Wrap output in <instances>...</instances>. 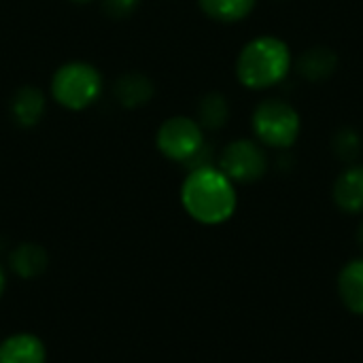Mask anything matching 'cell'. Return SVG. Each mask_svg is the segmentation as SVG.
Masks as SVG:
<instances>
[{
	"instance_id": "e0dca14e",
	"label": "cell",
	"mask_w": 363,
	"mask_h": 363,
	"mask_svg": "<svg viewBox=\"0 0 363 363\" xmlns=\"http://www.w3.org/2000/svg\"><path fill=\"white\" fill-rule=\"evenodd\" d=\"M138 4H140V0H102L104 13L113 19L130 17L138 9Z\"/></svg>"
},
{
	"instance_id": "277c9868",
	"label": "cell",
	"mask_w": 363,
	"mask_h": 363,
	"mask_svg": "<svg viewBox=\"0 0 363 363\" xmlns=\"http://www.w3.org/2000/svg\"><path fill=\"white\" fill-rule=\"evenodd\" d=\"M102 94V74L87 62H68L60 66L51 79L53 100L68 111L91 106Z\"/></svg>"
},
{
	"instance_id": "5b68a950",
	"label": "cell",
	"mask_w": 363,
	"mask_h": 363,
	"mask_svg": "<svg viewBox=\"0 0 363 363\" xmlns=\"http://www.w3.org/2000/svg\"><path fill=\"white\" fill-rule=\"evenodd\" d=\"M204 147V130L191 117H170L157 130V149L164 157L172 162L187 166Z\"/></svg>"
},
{
	"instance_id": "3957f363",
	"label": "cell",
	"mask_w": 363,
	"mask_h": 363,
	"mask_svg": "<svg viewBox=\"0 0 363 363\" xmlns=\"http://www.w3.org/2000/svg\"><path fill=\"white\" fill-rule=\"evenodd\" d=\"M251 128L259 145L270 149H289L300 136V113L281 98L259 102L251 117Z\"/></svg>"
},
{
	"instance_id": "7a4b0ae2",
	"label": "cell",
	"mask_w": 363,
	"mask_h": 363,
	"mask_svg": "<svg viewBox=\"0 0 363 363\" xmlns=\"http://www.w3.org/2000/svg\"><path fill=\"white\" fill-rule=\"evenodd\" d=\"M294 64L291 49L277 36L249 40L236 60V77L247 89H268L285 81Z\"/></svg>"
},
{
	"instance_id": "ffe728a7",
	"label": "cell",
	"mask_w": 363,
	"mask_h": 363,
	"mask_svg": "<svg viewBox=\"0 0 363 363\" xmlns=\"http://www.w3.org/2000/svg\"><path fill=\"white\" fill-rule=\"evenodd\" d=\"M72 2H77V4H83V2H89V0H72Z\"/></svg>"
},
{
	"instance_id": "9a60e30c",
	"label": "cell",
	"mask_w": 363,
	"mask_h": 363,
	"mask_svg": "<svg viewBox=\"0 0 363 363\" xmlns=\"http://www.w3.org/2000/svg\"><path fill=\"white\" fill-rule=\"evenodd\" d=\"M230 119V104L228 98L219 91L206 94L198 104V123L202 130H221Z\"/></svg>"
},
{
	"instance_id": "d6986e66",
	"label": "cell",
	"mask_w": 363,
	"mask_h": 363,
	"mask_svg": "<svg viewBox=\"0 0 363 363\" xmlns=\"http://www.w3.org/2000/svg\"><path fill=\"white\" fill-rule=\"evenodd\" d=\"M357 242H359V247L363 249V221L362 225H359V230H357Z\"/></svg>"
},
{
	"instance_id": "8992f818",
	"label": "cell",
	"mask_w": 363,
	"mask_h": 363,
	"mask_svg": "<svg viewBox=\"0 0 363 363\" xmlns=\"http://www.w3.org/2000/svg\"><path fill=\"white\" fill-rule=\"evenodd\" d=\"M219 170L236 183H255L268 170V157L264 147L251 138H238L225 145L219 157Z\"/></svg>"
},
{
	"instance_id": "52a82bcc",
	"label": "cell",
	"mask_w": 363,
	"mask_h": 363,
	"mask_svg": "<svg viewBox=\"0 0 363 363\" xmlns=\"http://www.w3.org/2000/svg\"><path fill=\"white\" fill-rule=\"evenodd\" d=\"M334 202L342 213L359 215L363 213V166H349L342 170L332 189Z\"/></svg>"
},
{
	"instance_id": "7c38bea8",
	"label": "cell",
	"mask_w": 363,
	"mask_h": 363,
	"mask_svg": "<svg viewBox=\"0 0 363 363\" xmlns=\"http://www.w3.org/2000/svg\"><path fill=\"white\" fill-rule=\"evenodd\" d=\"M153 91H155L153 83L145 74H138V72H128L115 83V98L125 108L145 106L153 98Z\"/></svg>"
},
{
	"instance_id": "9c48e42d",
	"label": "cell",
	"mask_w": 363,
	"mask_h": 363,
	"mask_svg": "<svg viewBox=\"0 0 363 363\" xmlns=\"http://www.w3.org/2000/svg\"><path fill=\"white\" fill-rule=\"evenodd\" d=\"M47 351L34 334H13L0 342V363H45Z\"/></svg>"
},
{
	"instance_id": "ac0fdd59",
	"label": "cell",
	"mask_w": 363,
	"mask_h": 363,
	"mask_svg": "<svg viewBox=\"0 0 363 363\" xmlns=\"http://www.w3.org/2000/svg\"><path fill=\"white\" fill-rule=\"evenodd\" d=\"M4 287H6V277H4V270H2V266H0V298H2V294H4Z\"/></svg>"
},
{
	"instance_id": "5bb4252c",
	"label": "cell",
	"mask_w": 363,
	"mask_h": 363,
	"mask_svg": "<svg viewBox=\"0 0 363 363\" xmlns=\"http://www.w3.org/2000/svg\"><path fill=\"white\" fill-rule=\"evenodd\" d=\"M200 9L215 21L234 23L251 15L257 0H198Z\"/></svg>"
},
{
	"instance_id": "8fae6325",
	"label": "cell",
	"mask_w": 363,
	"mask_h": 363,
	"mask_svg": "<svg viewBox=\"0 0 363 363\" xmlns=\"http://www.w3.org/2000/svg\"><path fill=\"white\" fill-rule=\"evenodd\" d=\"M338 296L351 313L363 315V257L349 262L340 270Z\"/></svg>"
},
{
	"instance_id": "2e32d148",
	"label": "cell",
	"mask_w": 363,
	"mask_h": 363,
	"mask_svg": "<svg viewBox=\"0 0 363 363\" xmlns=\"http://www.w3.org/2000/svg\"><path fill=\"white\" fill-rule=\"evenodd\" d=\"M332 149H334V153H336L338 160L351 164V162H355V160L362 155V134H359L355 128L345 125V128H340V130L332 136Z\"/></svg>"
},
{
	"instance_id": "ba28073f",
	"label": "cell",
	"mask_w": 363,
	"mask_h": 363,
	"mask_svg": "<svg viewBox=\"0 0 363 363\" xmlns=\"http://www.w3.org/2000/svg\"><path fill=\"white\" fill-rule=\"evenodd\" d=\"M298 72L302 79L311 81V83H321L328 81L336 68H338V55L334 49L317 45V47H308L300 53L298 62Z\"/></svg>"
},
{
	"instance_id": "4fadbf2b",
	"label": "cell",
	"mask_w": 363,
	"mask_h": 363,
	"mask_svg": "<svg viewBox=\"0 0 363 363\" xmlns=\"http://www.w3.org/2000/svg\"><path fill=\"white\" fill-rule=\"evenodd\" d=\"M11 268L21 279H34L47 268V253L40 245L23 242L11 253Z\"/></svg>"
},
{
	"instance_id": "30bf717a",
	"label": "cell",
	"mask_w": 363,
	"mask_h": 363,
	"mask_svg": "<svg viewBox=\"0 0 363 363\" xmlns=\"http://www.w3.org/2000/svg\"><path fill=\"white\" fill-rule=\"evenodd\" d=\"M45 115V96L38 87L23 85L11 98V117L21 128L36 125Z\"/></svg>"
},
{
	"instance_id": "6da1fadb",
	"label": "cell",
	"mask_w": 363,
	"mask_h": 363,
	"mask_svg": "<svg viewBox=\"0 0 363 363\" xmlns=\"http://www.w3.org/2000/svg\"><path fill=\"white\" fill-rule=\"evenodd\" d=\"M181 204L198 223L219 225L234 215L238 196L234 183L217 166H204L187 172L181 185Z\"/></svg>"
}]
</instances>
